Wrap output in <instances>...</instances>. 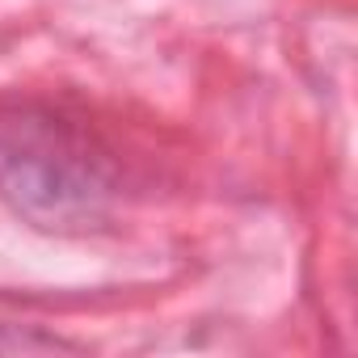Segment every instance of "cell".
Returning <instances> with one entry per match:
<instances>
[{
    "label": "cell",
    "mask_w": 358,
    "mask_h": 358,
    "mask_svg": "<svg viewBox=\"0 0 358 358\" xmlns=\"http://www.w3.org/2000/svg\"><path fill=\"white\" fill-rule=\"evenodd\" d=\"M0 199L34 228L97 224L114 199L106 156L38 101H0Z\"/></svg>",
    "instance_id": "obj_1"
}]
</instances>
